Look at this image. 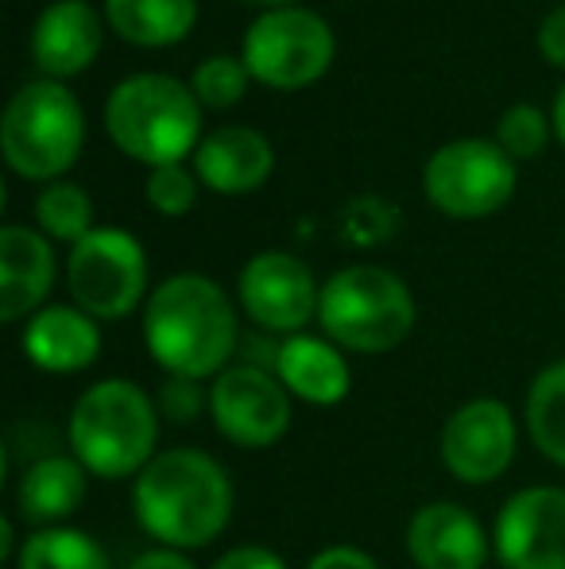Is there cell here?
Returning a JSON list of instances; mask_svg holds the SVG:
<instances>
[{"mask_svg": "<svg viewBox=\"0 0 565 569\" xmlns=\"http://www.w3.org/2000/svg\"><path fill=\"white\" fill-rule=\"evenodd\" d=\"M143 341L151 360L182 380H205L236 349V315L229 295L198 271L171 276L143 307Z\"/></svg>", "mask_w": 565, "mask_h": 569, "instance_id": "1", "label": "cell"}, {"mask_svg": "<svg viewBox=\"0 0 565 569\" xmlns=\"http://www.w3.org/2000/svg\"><path fill=\"white\" fill-rule=\"evenodd\" d=\"M137 519L167 550L210 547L233 516L229 472L202 450L155 453L137 477Z\"/></svg>", "mask_w": 565, "mask_h": 569, "instance_id": "2", "label": "cell"}, {"mask_svg": "<svg viewBox=\"0 0 565 569\" xmlns=\"http://www.w3.org/2000/svg\"><path fill=\"white\" fill-rule=\"evenodd\" d=\"M159 415L148 391L132 380H101L82 391L70 411V446L85 472L101 480L132 477L151 465Z\"/></svg>", "mask_w": 565, "mask_h": 569, "instance_id": "3", "label": "cell"}, {"mask_svg": "<svg viewBox=\"0 0 565 569\" xmlns=\"http://www.w3.org/2000/svg\"><path fill=\"white\" fill-rule=\"evenodd\" d=\"M105 124L117 148L143 159L151 167L179 163L190 148H198V98L190 86L171 74H132L117 82L105 101Z\"/></svg>", "mask_w": 565, "mask_h": 569, "instance_id": "4", "label": "cell"}, {"mask_svg": "<svg viewBox=\"0 0 565 569\" xmlns=\"http://www.w3.org/2000/svg\"><path fill=\"white\" fill-rule=\"evenodd\" d=\"M322 330L333 345L353 352L395 349L415 326V299L395 271L376 263H353L330 276L317 302Z\"/></svg>", "mask_w": 565, "mask_h": 569, "instance_id": "5", "label": "cell"}, {"mask_svg": "<svg viewBox=\"0 0 565 569\" xmlns=\"http://www.w3.org/2000/svg\"><path fill=\"white\" fill-rule=\"evenodd\" d=\"M0 136H4V159L16 171L28 179H54L82 151V106L62 82L39 78L12 93Z\"/></svg>", "mask_w": 565, "mask_h": 569, "instance_id": "6", "label": "cell"}, {"mask_svg": "<svg viewBox=\"0 0 565 569\" xmlns=\"http://www.w3.org/2000/svg\"><path fill=\"white\" fill-rule=\"evenodd\" d=\"M244 67L275 90L310 86L333 59V31L310 8H268L244 31Z\"/></svg>", "mask_w": 565, "mask_h": 569, "instance_id": "7", "label": "cell"}, {"mask_svg": "<svg viewBox=\"0 0 565 569\" xmlns=\"http://www.w3.org/2000/svg\"><path fill=\"white\" fill-rule=\"evenodd\" d=\"M423 187L450 218H488L512 198L515 163L492 140H453L426 159Z\"/></svg>", "mask_w": 565, "mask_h": 569, "instance_id": "8", "label": "cell"}, {"mask_svg": "<svg viewBox=\"0 0 565 569\" xmlns=\"http://www.w3.org/2000/svg\"><path fill=\"white\" fill-rule=\"evenodd\" d=\"M67 283L90 318H105V322L124 318L129 310H137L148 287V260L140 240L124 229H93L70 248Z\"/></svg>", "mask_w": 565, "mask_h": 569, "instance_id": "9", "label": "cell"}, {"mask_svg": "<svg viewBox=\"0 0 565 569\" xmlns=\"http://www.w3.org/2000/svg\"><path fill=\"white\" fill-rule=\"evenodd\" d=\"M210 415L233 446L268 450L291 427V399L272 372L256 365H236L213 380Z\"/></svg>", "mask_w": 565, "mask_h": 569, "instance_id": "10", "label": "cell"}, {"mask_svg": "<svg viewBox=\"0 0 565 569\" xmlns=\"http://www.w3.org/2000/svg\"><path fill=\"white\" fill-rule=\"evenodd\" d=\"M496 555L507 569H565V488H523L496 516Z\"/></svg>", "mask_w": 565, "mask_h": 569, "instance_id": "11", "label": "cell"}, {"mask_svg": "<svg viewBox=\"0 0 565 569\" xmlns=\"http://www.w3.org/2000/svg\"><path fill=\"white\" fill-rule=\"evenodd\" d=\"M515 419L500 399H473L457 407L442 430V461L465 485H488L515 457Z\"/></svg>", "mask_w": 565, "mask_h": 569, "instance_id": "12", "label": "cell"}, {"mask_svg": "<svg viewBox=\"0 0 565 569\" xmlns=\"http://www.w3.org/2000/svg\"><path fill=\"white\" fill-rule=\"evenodd\" d=\"M322 291L310 268L291 252H260L241 271V307L252 322L275 333H294L317 315Z\"/></svg>", "mask_w": 565, "mask_h": 569, "instance_id": "13", "label": "cell"}, {"mask_svg": "<svg viewBox=\"0 0 565 569\" xmlns=\"http://www.w3.org/2000/svg\"><path fill=\"white\" fill-rule=\"evenodd\" d=\"M407 555L418 569H484L488 535L465 508L450 500L426 503L407 527Z\"/></svg>", "mask_w": 565, "mask_h": 569, "instance_id": "14", "label": "cell"}, {"mask_svg": "<svg viewBox=\"0 0 565 569\" xmlns=\"http://www.w3.org/2000/svg\"><path fill=\"white\" fill-rule=\"evenodd\" d=\"M275 151L256 128L225 124L210 132L194 148V171L205 187L221 190V194H244L256 190L260 182L272 174Z\"/></svg>", "mask_w": 565, "mask_h": 569, "instance_id": "15", "label": "cell"}, {"mask_svg": "<svg viewBox=\"0 0 565 569\" xmlns=\"http://www.w3.org/2000/svg\"><path fill=\"white\" fill-rule=\"evenodd\" d=\"M101 20L85 0H54L31 28V54L54 78L85 70L98 59Z\"/></svg>", "mask_w": 565, "mask_h": 569, "instance_id": "16", "label": "cell"}, {"mask_svg": "<svg viewBox=\"0 0 565 569\" xmlns=\"http://www.w3.org/2000/svg\"><path fill=\"white\" fill-rule=\"evenodd\" d=\"M54 283V252L36 229L4 226L0 229V318L31 315L47 299Z\"/></svg>", "mask_w": 565, "mask_h": 569, "instance_id": "17", "label": "cell"}, {"mask_svg": "<svg viewBox=\"0 0 565 569\" xmlns=\"http://www.w3.org/2000/svg\"><path fill=\"white\" fill-rule=\"evenodd\" d=\"M23 352L43 372H82L101 352V333L82 307H47L31 315Z\"/></svg>", "mask_w": 565, "mask_h": 569, "instance_id": "18", "label": "cell"}, {"mask_svg": "<svg viewBox=\"0 0 565 569\" xmlns=\"http://www.w3.org/2000/svg\"><path fill=\"white\" fill-rule=\"evenodd\" d=\"M275 376L291 396L314 407H333L349 396V365L333 341L294 333L275 352Z\"/></svg>", "mask_w": 565, "mask_h": 569, "instance_id": "19", "label": "cell"}, {"mask_svg": "<svg viewBox=\"0 0 565 569\" xmlns=\"http://www.w3.org/2000/svg\"><path fill=\"white\" fill-rule=\"evenodd\" d=\"M85 500V465L78 457H39L23 469L16 488V511L23 523L51 527L74 516Z\"/></svg>", "mask_w": 565, "mask_h": 569, "instance_id": "20", "label": "cell"}, {"mask_svg": "<svg viewBox=\"0 0 565 569\" xmlns=\"http://www.w3.org/2000/svg\"><path fill=\"white\" fill-rule=\"evenodd\" d=\"M105 16L132 43L163 47L194 28L198 0H105Z\"/></svg>", "mask_w": 565, "mask_h": 569, "instance_id": "21", "label": "cell"}, {"mask_svg": "<svg viewBox=\"0 0 565 569\" xmlns=\"http://www.w3.org/2000/svg\"><path fill=\"white\" fill-rule=\"evenodd\" d=\"M16 569H113L98 539L74 527H43L28 535L16 555Z\"/></svg>", "mask_w": 565, "mask_h": 569, "instance_id": "22", "label": "cell"}, {"mask_svg": "<svg viewBox=\"0 0 565 569\" xmlns=\"http://www.w3.org/2000/svg\"><path fill=\"white\" fill-rule=\"evenodd\" d=\"M527 430L554 465H565V360L543 368L527 391Z\"/></svg>", "mask_w": 565, "mask_h": 569, "instance_id": "23", "label": "cell"}, {"mask_svg": "<svg viewBox=\"0 0 565 569\" xmlns=\"http://www.w3.org/2000/svg\"><path fill=\"white\" fill-rule=\"evenodd\" d=\"M36 218L47 229V237L78 244L93 232V202L78 182H51L39 190Z\"/></svg>", "mask_w": 565, "mask_h": 569, "instance_id": "24", "label": "cell"}, {"mask_svg": "<svg viewBox=\"0 0 565 569\" xmlns=\"http://www.w3.org/2000/svg\"><path fill=\"white\" fill-rule=\"evenodd\" d=\"M252 70L244 67V59H233V54H213V59L198 62L194 78H190V90H194L198 101L213 109H225L233 101L244 98V86H249Z\"/></svg>", "mask_w": 565, "mask_h": 569, "instance_id": "25", "label": "cell"}, {"mask_svg": "<svg viewBox=\"0 0 565 569\" xmlns=\"http://www.w3.org/2000/svg\"><path fill=\"white\" fill-rule=\"evenodd\" d=\"M400 229V210L380 194H356L353 202L341 210V232L353 244H380Z\"/></svg>", "mask_w": 565, "mask_h": 569, "instance_id": "26", "label": "cell"}, {"mask_svg": "<svg viewBox=\"0 0 565 569\" xmlns=\"http://www.w3.org/2000/svg\"><path fill=\"white\" fill-rule=\"evenodd\" d=\"M546 136H551V124H546L543 109H535V106H512L496 124V143L512 159L538 156L543 143H546Z\"/></svg>", "mask_w": 565, "mask_h": 569, "instance_id": "27", "label": "cell"}, {"mask_svg": "<svg viewBox=\"0 0 565 569\" xmlns=\"http://www.w3.org/2000/svg\"><path fill=\"white\" fill-rule=\"evenodd\" d=\"M194 174L182 163H167V167H151L148 174V202L155 206L167 218H179L194 206Z\"/></svg>", "mask_w": 565, "mask_h": 569, "instance_id": "28", "label": "cell"}, {"mask_svg": "<svg viewBox=\"0 0 565 569\" xmlns=\"http://www.w3.org/2000/svg\"><path fill=\"white\" fill-rule=\"evenodd\" d=\"M163 411L171 415L174 422H190L198 411H202V403L210 396H205L202 388H198V380H182V376H171L163 388Z\"/></svg>", "mask_w": 565, "mask_h": 569, "instance_id": "29", "label": "cell"}, {"mask_svg": "<svg viewBox=\"0 0 565 569\" xmlns=\"http://www.w3.org/2000/svg\"><path fill=\"white\" fill-rule=\"evenodd\" d=\"M213 569H286V562L268 547H236L229 555H221Z\"/></svg>", "mask_w": 565, "mask_h": 569, "instance_id": "30", "label": "cell"}, {"mask_svg": "<svg viewBox=\"0 0 565 569\" xmlns=\"http://www.w3.org/2000/svg\"><path fill=\"white\" fill-rule=\"evenodd\" d=\"M538 47L554 67H565V4L546 12L543 28H538Z\"/></svg>", "mask_w": 565, "mask_h": 569, "instance_id": "31", "label": "cell"}, {"mask_svg": "<svg viewBox=\"0 0 565 569\" xmlns=\"http://www.w3.org/2000/svg\"><path fill=\"white\" fill-rule=\"evenodd\" d=\"M306 569H380V566H376V558H369L356 547H330V550H322Z\"/></svg>", "mask_w": 565, "mask_h": 569, "instance_id": "32", "label": "cell"}, {"mask_svg": "<svg viewBox=\"0 0 565 569\" xmlns=\"http://www.w3.org/2000/svg\"><path fill=\"white\" fill-rule=\"evenodd\" d=\"M132 569H194L179 550H151V555H140Z\"/></svg>", "mask_w": 565, "mask_h": 569, "instance_id": "33", "label": "cell"}, {"mask_svg": "<svg viewBox=\"0 0 565 569\" xmlns=\"http://www.w3.org/2000/svg\"><path fill=\"white\" fill-rule=\"evenodd\" d=\"M554 128H558V140L565 143V86L558 90V98H554Z\"/></svg>", "mask_w": 565, "mask_h": 569, "instance_id": "34", "label": "cell"}, {"mask_svg": "<svg viewBox=\"0 0 565 569\" xmlns=\"http://www.w3.org/2000/svg\"><path fill=\"white\" fill-rule=\"evenodd\" d=\"M249 4H272V8H283L286 0H249Z\"/></svg>", "mask_w": 565, "mask_h": 569, "instance_id": "35", "label": "cell"}]
</instances>
